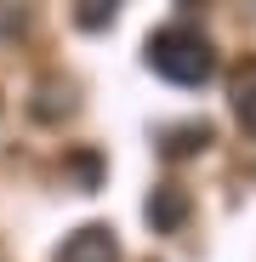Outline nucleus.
Masks as SVG:
<instances>
[{
    "label": "nucleus",
    "mask_w": 256,
    "mask_h": 262,
    "mask_svg": "<svg viewBox=\"0 0 256 262\" xmlns=\"http://www.w3.org/2000/svg\"><path fill=\"white\" fill-rule=\"evenodd\" d=\"M148 69L171 85H205L211 74H217V52H211V40L188 23H171V29H154L148 46H143Z\"/></svg>",
    "instance_id": "1"
},
{
    "label": "nucleus",
    "mask_w": 256,
    "mask_h": 262,
    "mask_svg": "<svg viewBox=\"0 0 256 262\" xmlns=\"http://www.w3.org/2000/svg\"><path fill=\"white\" fill-rule=\"evenodd\" d=\"M57 262H120V239L103 223H85L57 245Z\"/></svg>",
    "instance_id": "2"
},
{
    "label": "nucleus",
    "mask_w": 256,
    "mask_h": 262,
    "mask_svg": "<svg viewBox=\"0 0 256 262\" xmlns=\"http://www.w3.org/2000/svg\"><path fill=\"white\" fill-rule=\"evenodd\" d=\"M188 211H194V200H188L182 183H159V188L148 194V205H143V216H148L154 234H177V228L188 223Z\"/></svg>",
    "instance_id": "3"
},
{
    "label": "nucleus",
    "mask_w": 256,
    "mask_h": 262,
    "mask_svg": "<svg viewBox=\"0 0 256 262\" xmlns=\"http://www.w3.org/2000/svg\"><path fill=\"white\" fill-rule=\"evenodd\" d=\"M228 103H234V120L256 137V57L228 69Z\"/></svg>",
    "instance_id": "4"
},
{
    "label": "nucleus",
    "mask_w": 256,
    "mask_h": 262,
    "mask_svg": "<svg viewBox=\"0 0 256 262\" xmlns=\"http://www.w3.org/2000/svg\"><path fill=\"white\" fill-rule=\"evenodd\" d=\"M211 131L205 120H188V125H171V131H159V154L165 160H188V154H199V148H211Z\"/></svg>",
    "instance_id": "5"
},
{
    "label": "nucleus",
    "mask_w": 256,
    "mask_h": 262,
    "mask_svg": "<svg viewBox=\"0 0 256 262\" xmlns=\"http://www.w3.org/2000/svg\"><path fill=\"white\" fill-rule=\"evenodd\" d=\"M120 6H125V0H74V23L85 34H97V29H108L120 17Z\"/></svg>",
    "instance_id": "6"
},
{
    "label": "nucleus",
    "mask_w": 256,
    "mask_h": 262,
    "mask_svg": "<svg viewBox=\"0 0 256 262\" xmlns=\"http://www.w3.org/2000/svg\"><path fill=\"white\" fill-rule=\"evenodd\" d=\"M68 171H74V183H80L85 194L103 183V160H97V154H68Z\"/></svg>",
    "instance_id": "7"
},
{
    "label": "nucleus",
    "mask_w": 256,
    "mask_h": 262,
    "mask_svg": "<svg viewBox=\"0 0 256 262\" xmlns=\"http://www.w3.org/2000/svg\"><path fill=\"white\" fill-rule=\"evenodd\" d=\"M199 6H205V0H182V12H199Z\"/></svg>",
    "instance_id": "8"
}]
</instances>
